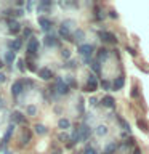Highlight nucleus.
Segmentation results:
<instances>
[{"instance_id":"f257e3e1","label":"nucleus","mask_w":149,"mask_h":154,"mask_svg":"<svg viewBox=\"0 0 149 154\" xmlns=\"http://www.w3.org/2000/svg\"><path fill=\"white\" fill-rule=\"evenodd\" d=\"M93 50H95L93 45H88V43H87V45H80V47H79V53H80L82 56H85V61H87V63L90 61L88 56L93 53Z\"/></svg>"},{"instance_id":"f03ea898","label":"nucleus","mask_w":149,"mask_h":154,"mask_svg":"<svg viewBox=\"0 0 149 154\" xmlns=\"http://www.w3.org/2000/svg\"><path fill=\"white\" fill-rule=\"evenodd\" d=\"M37 51H38V40L37 38H29V42H27V53L29 55H37Z\"/></svg>"},{"instance_id":"7ed1b4c3","label":"nucleus","mask_w":149,"mask_h":154,"mask_svg":"<svg viewBox=\"0 0 149 154\" xmlns=\"http://www.w3.org/2000/svg\"><path fill=\"white\" fill-rule=\"evenodd\" d=\"M98 88V82H96V77L95 75H90L87 79V85H85V90L87 91H96Z\"/></svg>"},{"instance_id":"20e7f679","label":"nucleus","mask_w":149,"mask_h":154,"mask_svg":"<svg viewBox=\"0 0 149 154\" xmlns=\"http://www.w3.org/2000/svg\"><path fill=\"white\" fill-rule=\"evenodd\" d=\"M23 88H24V82H23V80H16V82L11 85V93H13V96H19V95L23 93Z\"/></svg>"},{"instance_id":"39448f33","label":"nucleus","mask_w":149,"mask_h":154,"mask_svg":"<svg viewBox=\"0 0 149 154\" xmlns=\"http://www.w3.org/2000/svg\"><path fill=\"white\" fill-rule=\"evenodd\" d=\"M99 37L104 43H117V38H115V35L111 34V32H101Z\"/></svg>"},{"instance_id":"423d86ee","label":"nucleus","mask_w":149,"mask_h":154,"mask_svg":"<svg viewBox=\"0 0 149 154\" xmlns=\"http://www.w3.org/2000/svg\"><path fill=\"white\" fill-rule=\"evenodd\" d=\"M56 90H58V93H59V95H66V93H69V85H67L64 80L58 79V84H56Z\"/></svg>"},{"instance_id":"0eeeda50","label":"nucleus","mask_w":149,"mask_h":154,"mask_svg":"<svg viewBox=\"0 0 149 154\" xmlns=\"http://www.w3.org/2000/svg\"><path fill=\"white\" fill-rule=\"evenodd\" d=\"M38 24H40V27L43 29V31H50L51 29V21L47 19V18H43V16L38 18Z\"/></svg>"},{"instance_id":"6e6552de","label":"nucleus","mask_w":149,"mask_h":154,"mask_svg":"<svg viewBox=\"0 0 149 154\" xmlns=\"http://www.w3.org/2000/svg\"><path fill=\"white\" fill-rule=\"evenodd\" d=\"M69 23H66V24H62L61 29H59V34H61V37H64L66 40H71V32H69V26H67Z\"/></svg>"},{"instance_id":"1a4fd4ad","label":"nucleus","mask_w":149,"mask_h":154,"mask_svg":"<svg viewBox=\"0 0 149 154\" xmlns=\"http://www.w3.org/2000/svg\"><path fill=\"white\" fill-rule=\"evenodd\" d=\"M38 77H42L43 80H48V79L53 77V72L50 69H47V67H42V69L38 71Z\"/></svg>"},{"instance_id":"9d476101","label":"nucleus","mask_w":149,"mask_h":154,"mask_svg":"<svg viewBox=\"0 0 149 154\" xmlns=\"http://www.w3.org/2000/svg\"><path fill=\"white\" fill-rule=\"evenodd\" d=\"M101 103H103L104 106H106V108H114V106H115V100L112 98V96H104V98H103V101H101Z\"/></svg>"},{"instance_id":"9b49d317","label":"nucleus","mask_w":149,"mask_h":154,"mask_svg":"<svg viewBox=\"0 0 149 154\" xmlns=\"http://www.w3.org/2000/svg\"><path fill=\"white\" fill-rule=\"evenodd\" d=\"M45 43H47V47H58L59 45V42H58L56 37H53V35H47L45 37Z\"/></svg>"},{"instance_id":"f8f14e48","label":"nucleus","mask_w":149,"mask_h":154,"mask_svg":"<svg viewBox=\"0 0 149 154\" xmlns=\"http://www.w3.org/2000/svg\"><path fill=\"white\" fill-rule=\"evenodd\" d=\"M123 84H125V79H123V75H120V77H117V79L114 80L112 87H114V90H120L123 87Z\"/></svg>"},{"instance_id":"ddd939ff","label":"nucleus","mask_w":149,"mask_h":154,"mask_svg":"<svg viewBox=\"0 0 149 154\" xmlns=\"http://www.w3.org/2000/svg\"><path fill=\"white\" fill-rule=\"evenodd\" d=\"M13 130H14V125H10L8 130H7V132H5V135H3V144H7V143L10 141V138H11V135H13Z\"/></svg>"},{"instance_id":"4468645a","label":"nucleus","mask_w":149,"mask_h":154,"mask_svg":"<svg viewBox=\"0 0 149 154\" xmlns=\"http://www.w3.org/2000/svg\"><path fill=\"white\" fill-rule=\"evenodd\" d=\"M10 32L11 34H18L19 31H21V26H19V23H16V21H10Z\"/></svg>"},{"instance_id":"2eb2a0df","label":"nucleus","mask_w":149,"mask_h":154,"mask_svg":"<svg viewBox=\"0 0 149 154\" xmlns=\"http://www.w3.org/2000/svg\"><path fill=\"white\" fill-rule=\"evenodd\" d=\"M21 45H23V43H21V40H19V38H14V40L10 42V48L13 50V53H14V51H18L19 48H21Z\"/></svg>"},{"instance_id":"dca6fc26","label":"nucleus","mask_w":149,"mask_h":154,"mask_svg":"<svg viewBox=\"0 0 149 154\" xmlns=\"http://www.w3.org/2000/svg\"><path fill=\"white\" fill-rule=\"evenodd\" d=\"M79 132H80V138L87 140V138H88V135H90V128L87 127V125H82V127L79 128Z\"/></svg>"},{"instance_id":"f3484780","label":"nucleus","mask_w":149,"mask_h":154,"mask_svg":"<svg viewBox=\"0 0 149 154\" xmlns=\"http://www.w3.org/2000/svg\"><path fill=\"white\" fill-rule=\"evenodd\" d=\"M11 120H13V122H16V124H23L24 122V117H23L21 112H18V111H16V112L11 114Z\"/></svg>"},{"instance_id":"a211bd4d","label":"nucleus","mask_w":149,"mask_h":154,"mask_svg":"<svg viewBox=\"0 0 149 154\" xmlns=\"http://www.w3.org/2000/svg\"><path fill=\"white\" fill-rule=\"evenodd\" d=\"M58 127L62 128V130H66V128L71 127V122H69L67 119H59V122H58Z\"/></svg>"},{"instance_id":"6ab92c4d","label":"nucleus","mask_w":149,"mask_h":154,"mask_svg":"<svg viewBox=\"0 0 149 154\" xmlns=\"http://www.w3.org/2000/svg\"><path fill=\"white\" fill-rule=\"evenodd\" d=\"M96 133H98L99 137H103V135L108 133V127H106V125H99V127L96 128Z\"/></svg>"},{"instance_id":"aec40b11","label":"nucleus","mask_w":149,"mask_h":154,"mask_svg":"<svg viewBox=\"0 0 149 154\" xmlns=\"http://www.w3.org/2000/svg\"><path fill=\"white\" fill-rule=\"evenodd\" d=\"M14 58H16V56H14V53H13V51H8V53H7V58H5V60H7L8 64H11V63L14 61Z\"/></svg>"},{"instance_id":"412c9836","label":"nucleus","mask_w":149,"mask_h":154,"mask_svg":"<svg viewBox=\"0 0 149 154\" xmlns=\"http://www.w3.org/2000/svg\"><path fill=\"white\" fill-rule=\"evenodd\" d=\"M115 148H117V144H115V143H112V144H109V146L106 148V151H104V154H112V152L115 151Z\"/></svg>"},{"instance_id":"4be33fe9","label":"nucleus","mask_w":149,"mask_h":154,"mask_svg":"<svg viewBox=\"0 0 149 154\" xmlns=\"http://www.w3.org/2000/svg\"><path fill=\"white\" fill-rule=\"evenodd\" d=\"M35 132L40 133V135H45L47 133V128L43 127V125H35Z\"/></svg>"},{"instance_id":"5701e85b","label":"nucleus","mask_w":149,"mask_h":154,"mask_svg":"<svg viewBox=\"0 0 149 154\" xmlns=\"http://www.w3.org/2000/svg\"><path fill=\"white\" fill-rule=\"evenodd\" d=\"M106 56H108V50H106V48H101L99 53H98V58H99V60H104Z\"/></svg>"},{"instance_id":"b1692460","label":"nucleus","mask_w":149,"mask_h":154,"mask_svg":"<svg viewBox=\"0 0 149 154\" xmlns=\"http://www.w3.org/2000/svg\"><path fill=\"white\" fill-rule=\"evenodd\" d=\"M26 112H27L29 116H34V114L37 112V109L34 108V106H27V108H26Z\"/></svg>"},{"instance_id":"393cba45","label":"nucleus","mask_w":149,"mask_h":154,"mask_svg":"<svg viewBox=\"0 0 149 154\" xmlns=\"http://www.w3.org/2000/svg\"><path fill=\"white\" fill-rule=\"evenodd\" d=\"M119 122H120V125H122V127H123L125 130H130V127H128V124H127V122H125V120H123V119H119Z\"/></svg>"},{"instance_id":"a878e982","label":"nucleus","mask_w":149,"mask_h":154,"mask_svg":"<svg viewBox=\"0 0 149 154\" xmlns=\"http://www.w3.org/2000/svg\"><path fill=\"white\" fill-rule=\"evenodd\" d=\"M101 85H103V88H106V90L111 88V84H109L108 80H103V82H101Z\"/></svg>"},{"instance_id":"bb28decb","label":"nucleus","mask_w":149,"mask_h":154,"mask_svg":"<svg viewBox=\"0 0 149 154\" xmlns=\"http://www.w3.org/2000/svg\"><path fill=\"white\" fill-rule=\"evenodd\" d=\"M138 125H139V127H143V130H147V125H146L144 120H138Z\"/></svg>"},{"instance_id":"cd10ccee","label":"nucleus","mask_w":149,"mask_h":154,"mask_svg":"<svg viewBox=\"0 0 149 154\" xmlns=\"http://www.w3.org/2000/svg\"><path fill=\"white\" fill-rule=\"evenodd\" d=\"M85 154H96V151H95L93 148H87L85 149Z\"/></svg>"},{"instance_id":"c85d7f7f","label":"nucleus","mask_w":149,"mask_h":154,"mask_svg":"<svg viewBox=\"0 0 149 154\" xmlns=\"http://www.w3.org/2000/svg\"><path fill=\"white\" fill-rule=\"evenodd\" d=\"M67 84H69L71 87H77V84H75V80H74V79H67Z\"/></svg>"},{"instance_id":"c756f323","label":"nucleus","mask_w":149,"mask_h":154,"mask_svg":"<svg viewBox=\"0 0 149 154\" xmlns=\"http://www.w3.org/2000/svg\"><path fill=\"white\" fill-rule=\"evenodd\" d=\"M62 56H64V58H69V56H71L69 50H62Z\"/></svg>"},{"instance_id":"7c9ffc66","label":"nucleus","mask_w":149,"mask_h":154,"mask_svg":"<svg viewBox=\"0 0 149 154\" xmlns=\"http://www.w3.org/2000/svg\"><path fill=\"white\" fill-rule=\"evenodd\" d=\"M19 69L24 71V61H23V60H19Z\"/></svg>"},{"instance_id":"2f4dec72","label":"nucleus","mask_w":149,"mask_h":154,"mask_svg":"<svg viewBox=\"0 0 149 154\" xmlns=\"http://www.w3.org/2000/svg\"><path fill=\"white\" fill-rule=\"evenodd\" d=\"M93 69H95V71H99V66H98V61H96V63H93Z\"/></svg>"},{"instance_id":"473e14b6","label":"nucleus","mask_w":149,"mask_h":154,"mask_svg":"<svg viewBox=\"0 0 149 154\" xmlns=\"http://www.w3.org/2000/svg\"><path fill=\"white\" fill-rule=\"evenodd\" d=\"M132 96H133V98H136V96H138V91H136V88H135V90L132 91Z\"/></svg>"},{"instance_id":"72a5a7b5","label":"nucleus","mask_w":149,"mask_h":154,"mask_svg":"<svg viewBox=\"0 0 149 154\" xmlns=\"http://www.w3.org/2000/svg\"><path fill=\"white\" fill-rule=\"evenodd\" d=\"M24 35H31V29H26V31H24Z\"/></svg>"},{"instance_id":"f704fd0d","label":"nucleus","mask_w":149,"mask_h":154,"mask_svg":"<svg viewBox=\"0 0 149 154\" xmlns=\"http://www.w3.org/2000/svg\"><path fill=\"white\" fill-rule=\"evenodd\" d=\"M59 140H67V135H62V133H61V135H59Z\"/></svg>"},{"instance_id":"c9c22d12","label":"nucleus","mask_w":149,"mask_h":154,"mask_svg":"<svg viewBox=\"0 0 149 154\" xmlns=\"http://www.w3.org/2000/svg\"><path fill=\"white\" fill-rule=\"evenodd\" d=\"M133 154H141V151H139V149L136 148V149H135V151H133Z\"/></svg>"},{"instance_id":"e433bc0d","label":"nucleus","mask_w":149,"mask_h":154,"mask_svg":"<svg viewBox=\"0 0 149 154\" xmlns=\"http://www.w3.org/2000/svg\"><path fill=\"white\" fill-rule=\"evenodd\" d=\"M3 80H5V75H3V74H0V82H3Z\"/></svg>"},{"instance_id":"4c0bfd02","label":"nucleus","mask_w":149,"mask_h":154,"mask_svg":"<svg viewBox=\"0 0 149 154\" xmlns=\"http://www.w3.org/2000/svg\"><path fill=\"white\" fill-rule=\"evenodd\" d=\"M2 66H3V63H2V61H0V67H2Z\"/></svg>"}]
</instances>
